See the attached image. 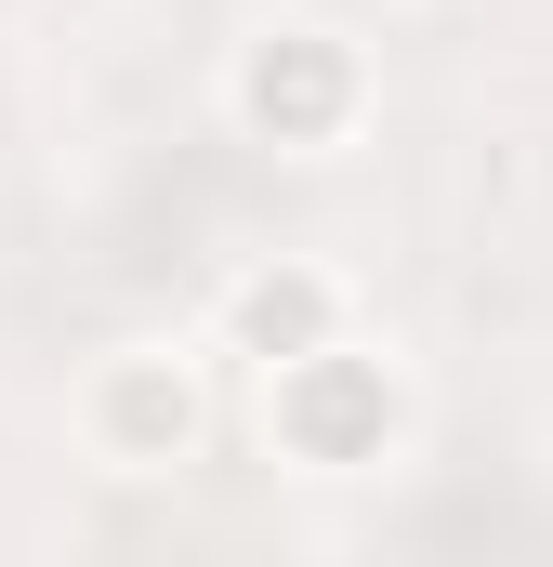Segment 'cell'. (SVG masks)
<instances>
[{"instance_id":"2","label":"cell","mask_w":553,"mask_h":567,"mask_svg":"<svg viewBox=\"0 0 553 567\" xmlns=\"http://www.w3.org/2000/svg\"><path fill=\"white\" fill-rule=\"evenodd\" d=\"M251 423L290 475H383V462H409L421 435V383L396 343H369V330H343V343H316V357H290L251 383Z\"/></svg>"},{"instance_id":"4","label":"cell","mask_w":553,"mask_h":567,"mask_svg":"<svg viewBox=\"0 0 553 567\" xmlns=\"http://www.w3.org/2000/svg\"><path fill=\"white\" fill-rule=\"evenodd\" d=\"M343 330H356V278H343V265H316V251H251V265H225V290H211L198 357H238V370L264 383L290 357L343 343Z\"/></svg>"},{"instance_id":"3","label":"cell","mask_w":553,"mask_h":567,"mask_svg":"<svg viewBox=\"0 0 553 567\" xmlns=\"http://www.w3.org/2000/svg\"><path fill=\"white\" fill-rule=\"evenodd\" d=\"M66 435H80L93 475H133V488L145 475H185L211 449V357L198 343H106V357H80Z\"/></svg>"},{"instance_id":"1","label":"cell","mask_w":553,"mask_h":567,"mask_svg":"<svg viewBox=\"0 0 553 567\" xmlns=\"http://www.w3.org/2000/svg\"><path fill=\"white\" fill-rule=\"evenodd\" d=\"M211 106H225V133L264 145V158H343L383 120V66L330 13H251L225 40V66H211Z\"/></svg>"}]
</instances>
